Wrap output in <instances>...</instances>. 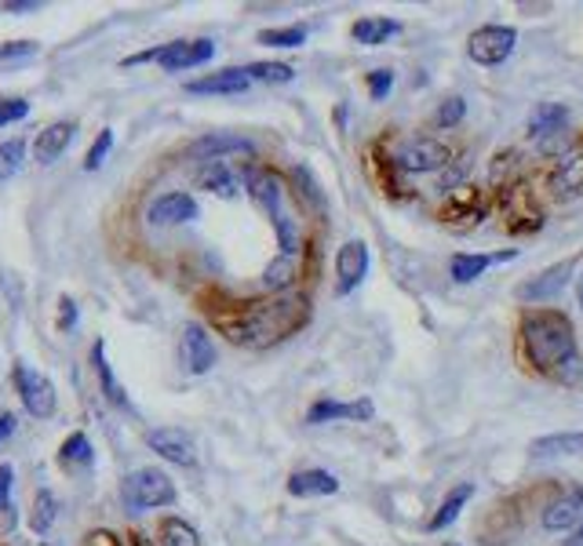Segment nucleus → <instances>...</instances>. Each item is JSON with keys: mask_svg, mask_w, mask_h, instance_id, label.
I'll use <instances>...</instances> for the list:
<instances>
[{"mask_svg": "<svg viewBox=\"0 0 583 546\" xmlns=\"http://www.w3.org/2000/svg\"><path fill=\"white\" fill-rule=\"evenodd\" d=\"M562 132H569V106L562 102H543L537 113L529 117V139L532 142H551Z\"/></svg>", "mask_w": 583, "mask_h": 546, "instance_id": "393cba45", "label": "nucleus"}, {"mask_svg": "<svg viewBox=\"0 0 583 546\" xmlns=\"http://www.w3.org/2000/svg\"><path fill=\"white\" fill-rule=\"evenodd\" d=\"M576 295H580V306H583V277H580V284H576Z\"/></svg>", "mask_w": 583, "mask_h": 546, "instance_id": "8fccbe9b", "label": "nucleus"}, {"mask_svg": "<svg viewBox=\"0 0 583 546\" xmlns=\"http://www.w3.org/2000/svg\"><path fill=\"white\" fill-rule=\"evenodd\" d=\"M110 150H114V132H110V128H102L99 139H95L88 146V153H85V172L102 168V161L110 157Z\"/></svg>", "mask_w": 583, "mask_h": 546, "instance_id": "4c0bfd02", "label": "nucleus"}, {"mask_svg": "<svg viewBox=\"0 0 583 546\" xmlns=\"http://www.w3.org/2000/svg\"><path fill=\"white\" fill-rule=\"evenodd\" d=\"M521 353L526 361L558 386H583V358L576 347V328L562 310L537 306L521 317Z\"/></svg>", "mask_w": 583, "mask_h": 546, "instance_id": "f257e3e1", "label": "nucleus"}, {"mask_svg": "<svg viewBox=\"0 0 583 546\" xmlns=\"http://www.w3.org/2000/svg\"><path fill=\"white\" fill-rule=\"evenodd\" d=\"M398 175H427V172H442L452 164V150L438 139H409L401 146L390 150Z\"/></svg>", "mask_w": 583, "mask_h": 546, "instance_id": "423d86ee", "label": "nucleus"}, {"mask_svg": "<svg viewBox=\"0 0 583 546\" xmlns=\"http://www.w3.org/2000/svg\"><path fill=\"white\" fill-rule=\"evenodd\" d=\"M583 517V484H573L565 489L558 500L543 510V528L547 532H569L573 525H580Z\"/></svg>", "mask_w": 583, "mask_h": 546, "instance_id": "6ab92c4d", "label": "nucleus"}, {"mask_svg": "<svg viewBox=\"0 0 583 546\" xmlns=\"http://www.w3.org/2000/svg\"><path fill=\"white\" fill-rule=\"evenodd\" d=\"M194 183H197V189H208V194H216L223 200H234L237 189H241V175H237L226 161H208L197 168Z\"/></svg>", "mask_w": 583, "mask_h": 546, "instance_id": "b1692460", "label": "nucleus"}, {"mask_svg": "<svg viewBox=\"0 0 583 546\" xmlns=\"http://www.w3.org/2000/svg\"><path fill=\"white\" fill-rule=\"evenodd\" d=\"M241 186H245V194L252 197V205L273 222L281 255H289V259L300 255V227H295V219L284 211V186H281L278 175L267 172V168H256V164H245Z\"/></svg>", "mask_w": 583, "mask_h": 546, "instance_id": "7ed1b4c3", "label": "nucleus"}, {"mask_svg": "<svg viewBox=\"0 0 583 546\" xmlns=\"http://www.w3.org/2000/svg\"><path fill=\"white\" fill-rule=\"evenodd\" d=\"M11 484H15V470L11 462H0V510H11Z\"/></svg>", "mask_w": 583, "mask_h": 546, "instance_id": "79ce46f5", "label": "nucleus"}, {"mask_svg": "<svg viewBox=\"0 0 583 546\" xmlns=\"http://www.w3.org/2000/svg\"><path fill=\"white\" fill-rule=\"evenodd\" d=\"M562 546H583V521H580V525L573 528V536H569Z\"/></svg>", "mask_w": 583, "mask_h": 546, "instance_id": "09e8293b", "label": "nucleus"}, {"mask_svg": "<svg viewBox=\"0 0 583 546\" xmlns=\"http://www.w3.org/2000/svg\"><path fill=\"white\" fill-rule=\"evenodd\" d=\"M30 55H37V44H33V41L0 44V58H30Z\"/></svg>", "mask_w": 583, "mask_h": 546, "instance_id": "37998d69", "label": "nucleus"}, {"mask_svg": "<svg viewBox=\"0 0 583 546\" xmlns=\"http://www.w3.org/2000/svg\"><path fill=\"white\" fill-rule=\"evenodd\" d=\"M183 364L190 375H208L216 368V342H212L208 328L201 320H186L183 325Z\"/></svg>", "mask_w": 583, "mask_h": 546, "instance_id": "2eb2a0df", "label": "nucleus"}, {"mask_svg": "<svg viewBox=\"0 0 583 546\" xmlns=\"http://www.w3.org/2000/svg\"><path fill=\"white\" fill-rule=\"evenodd\" d=\"M30 117V102L26 99H0V128L19 124Z\"/></svg>", "mask_w": 583, "mask_h": 546, "instance_id": "ea45409f", "label": "nucleus"}, {"mask_svg": "<svg viewBox=\"0 0 583 546\" xmlns=\"http://www.w3.org/2000/svg\"><path fill=\"white\" fill-rule=\"evenodd\" d=\"M401 33V22L398 19H384V15H365L350 26V37L365 44V47H379L387 44L390 37H398Z\"/></svg>", "mask_w": 583, "mask_h": 546, "instance_id": "bb28decb", "label": "nucleus"}, {"mask_svg": "<svg viewBox=\"0 0 583 546\" xmlns=\"http://www.w3.org/2000/svg\"><path fill=\"white\" fill-rule=\"evenodd\" d=\"M22 161H26V142H22V139L0 142V183H8L11 175H19Z\"/></svg>", "mask_w": 583, "mask_h": 546, "instance_id": "f704fd0d", "label": "nucleus"}, {"mask_svg": "<svg viewBox=\"0 0 583 546\" xmlns=\"http://www.w3.org/2000/svg\"><path fill=\"white\" fill-rule=\"evenodd\" d=\"M504 216H507V230L510 233H537L547 216L543 208L537 205V194H532L529 186H507V197H504Z\"/></svg>", "mask_w": 583, "mask_h": 546, "instance_id": "9d476101", "label": "nucleus"}, {"mask_svg": "<svg viewBox=\"0 0 583 546\" xmlns=\"http://www.w3.org/2000/svg\"><path fill=\"white\" fill-rule=\"evenodd\" d=\"M180 500L175 481L158 467H139L121 481V503L128 514H142V510H161Z\"/></svg>", "mask_w": 583, "mask_h": 546, "instance_id": "20e7f679", "label": "nucleus"}, {"mask_svg": "<svg viewBox=\"0 0 583 546\" xmlns=\"http://www.w3.org/2000/svg\"><path fill=\"white\" fill-rule=\"evenodd\" d=\"M216 58V41L197 37V41H169L150 52H139L132 58H125V66H142V63H158L169 74H183V69H197Z\"/></svg>", "mask_w": 583, "mask_h": 546, "instance_id": "39448f33", "label": "nucleus"}, {"mask_svg": "<svg viewBox=\"0 0 583 546\" xmlns=\"http://www.w3.org/2000/svg\"><path fill=\"white\" fill-rule=\"evenodd\" d=\"M485 216H489V200L482 197V189H471V186H463L460 194L442 208L445 227H460V230L478 227Z\"/></svg>", "mask_w": 583, "mask_h": 546, "instance_id": "a211bd4d", "label": "nucleus"}, {"mask_svg": "<svg viewBox=\"0 0 583 546\" xmlns=\"http://www.w3.org/2000/svg\"><path fill=\"white\" fill-rule=\"evenodd\" d=\"M390 88H395V74H390V69H373V74H368V95H373L376 102H384Z\"/></svg>", "mask_w": 583, "mask_h": 546, "instance_id": "a19ab883", "label": "nucleus"}, {"mask_svg": "<svg viewBox=\"0 0 583 546\" xmlns=\"http://www.w3.org/2000/svg\"><path fill=\"white\" fill-rule=\"evenodd\" d=\"M216 320L237 347L267 350L311 325V299L303 292H281L270 299L234 306V314H219Z\"/></svg>", "mask_w": 583, "mask_h": 546, "instance_id": "f03ea898", "label": "nucleus"}, {"mask_svg": "<svg viewBox=\"0 0 583 546\" xmlns=\"http://www.w3.org/2000/svg\"><path fill=\"white\" fill-rule=\"evenodd\" d=\"M576 263H580V255L562 259V263L547 266L543 273H537V277H529L526 284H518V299H521V303H537V306L554 303L558 295H562V292L569 288V281H573Z\"/></svg>", "mask_w": 583, "mask_h": 546, "instance_id": "1a4fd4ad", "label": "nucleus"}, {"mask_svg": "<svg viewBox=\"0 0 583 546\" xmlns=\"http://www.w3.org/2000/svg\"><path fill=\"white\" fill-rule=\"evenodd\" d=\"M91 372H95V379H99L102 397L110 401L114 408L132 412V397H128V390L117 383L114 368H110V361H106V342L102 339H95V347H91Z\"/></svg>", "mask_w": 583, "mask_h": 546, "instance_id": "412c9836", "label": "nucleus"}, {"mask_svg": "<svg viewBox=\"0 0 583 546\" xmlns=\"http://www.w3.org/2000/svg\"><path fill=\"white\" fill-rule=\"evenodd\" d=\"M147 445L161 459L175 462V467H197V445H194V437L183 434L180 426H158V430L147 434Z\"/></svg>", "mask_w": 583, "mask_h": 546, "instance_id": "dca6fc26", "label": "nucleus"}, {"mask_svg": "<svg viewBox=\"0 0 583 546\" xmlns=\"http://www.w3.org/2000/svg\"><path fill=\"white\" fill-rule=\"evenodd\" d=\"M58 467L63 470H91L95 467V448H91V441L85 434H69L66 441H63V448H58Z\"/></svg>", "mask_w": 583, "mask_h": 546, "instance_id": "c756f323", "label": "nucleus"}, {"mask_svg": "<svg viewBox=\"0 0 583 546\" xmlns=\"http://www.w3.org/2000/svg\"><path fill=\"white\" fill-rule=\"evenodd\" d=\"M518 47V33L515 26H499V22H493V26H478L467 37V58L474 66H504L510 55H515Z\"/></svg>", "mask_w": 583, "mask_h": 546, "instance_id": "6e6552de", "label": "nucleus"}, {"mask_svg": "<svg viewBox=\"0 0 583 546\" xmlns=\"http://www.w3.org/2000/svg\"><path fill=\"white\" fill-rule=\"evenodd\" d=\"M295 273H300V270H295V259H289V255H278V259H273V263L267 266V273H263V284H267V288L270 292H284V288H289V284L295 281Z\"/></svg>", "mask_w": 583, "mask_h": 546, "instance_id": "473e14b6", "label": "nucleus"}, {"mask_svg": "<svg viewBox=\"0 0 583 546\" xmlns=\"http://www.w3.org/2000/svg\"><path fill=\"white\" fill-rule=\"evenodd\" d=\"M248 88H252V80H248L245 66H230V69H219V74L186 80L190 95H245Z\"/></svg>", "mask_w": 583, "mask_h": 546, "instance_id": "aec40b11", "label": "nucleus"}, {"mask_svg": "<svg viewBox=\"0 0 583 546\" xmlns=\"http://www.w3.org/2000/svg\"><path fill=\"white\" fill-rule=\"evenodd\" d=\"M518 259V248H504V252H456L449 259V277L456 284H474L485 270L504 266Z\"/></svg>", "mask_w": 583, "mask_h": 546, "instance_id": "f3484780", "label": "nucleus"}, {"mask_svg": "<svg viewBox=\"0 0 583 546\" xmlns=\"http://www.w3.org/2000/svg\"><path fill=\"white\" fill-rule=\"evenodd\" d=\"M58 517V500L47 489L33 492V510H30V528L37 532V536H47Z\"/></svg>", "mask_w": 583, "mask_h": 546, "instance_id": "7c9ffc66", "label": "nucleus"}, {"mask_svg": "<svg viewBox=\"0 0 583 546\" xmlns=\"http://www.w3.org/2000/svg\"><path fill=\"white\" fill-rule=\"evenodd\" d=\"M376 415V405L368 397L358 401H332V397H321L314 401L311 408H306V423L311 426H325V423H368Z\"/></svg>", "mask_w": 583, "mask_h": 546, "instance_id": "4468645a", "label": "nucleus"}, {"mask_svg": "<svg viewBox=\"0 0 583 546\" xmlns=\"http://www.w3.org/2000/svg\"><path fill=\"white\" fill-rule=\"evenodd\" d=\"M197 216H201V205L194 200V194H183V189L153 197L147 208L150 227H183V222H194Z\"/></svg>", "mask_w": 583, "mask_h": 546, "instance_id": "ddd939ff", "label": "nucleus"}, {"mask_svg": "<svg viewBox=\"0 0 583 546\" xmlns=\"http://www.w3.org/2000/svg\"><path fill=\"white\" fill-rule=\"evenodd\" d=\"M463 117H467V102H463L460 95H452V99H445L442 106H438L434 124H438V128H456Z\"/></svg>", "mask_w": 583, "mask_h": 546, "instance_id": "58836bf2", "label": "nucleus"}, {"mask_svg": "<svg viewBox=\"0 0 583 546\" xmlns=\"http://www.w3.org/2000/svg\"><path fill=\"white\" fill-rule=\"evenodd\" d=\"M303 41H306V26L259 30V44H267V47H300Z\"/></svg>", "mask_w": 583, "mask_h": 546, "instance_id": "c9c22d12", "label": "nucleus"}, {"mask_svg": "<svg viewBox=\"0 0 583 546\" xmlns=\"http://www.w3.org/2000/svg\"><path fill=\"white\" fill-rule=\"evenodd\" d=\"M186 157L201 164L226 161V157H256V142L234 132H212V135H201L197 142H190Z\"/></svg>", "mask_w": 583, "mask_h": 546, "instance_id": "9b49d317", "label": "nucleus"}, {"mask_svg": "<svg viewBox=\"0 0 583 546\" xmlns=\"http://www.w3.org/2000/svg\"><path fill=\"white\" fill-rule=\"evenodd\" d=\"M11 383H15V394L22 401V408H26L33 419H52L55 408H58V394H55V383L47 379L37 368H26V364H15L11 368Z\"/></svg>", "mask_w": 583, "mask_h": 546, "instance_id": "0eeeda50", "label": "nucleus"}, {"mask_svg": "<svg viewBox=\"0 0 583 546\" xmlns=\"http://www.w3.org/2000/svg\"><path fill=\"white\" fill-rule=\"evenodd\" d=\"M449 546H452V543H449Z\"/></svg>", "mask_w": 583, "mask_h": 546, "instance_id": "3c124183", "label": "nucleus"}, {"mask_svg": "<svg viewBox=\"0 0 583 546\" xmlns=\"http://www.w3.org/2000/svg\"><path fill=\"white\" fill-rule=\"evenodd\" d=\"M583 452V430L573 434H547L529 445L532 459H562V456H580Z\"/></svg>", "mask_w": 583, "mask_h": 546, "instance_id": "cd10ccee", "label": "nucleus"}, {"mask_svg": "<svg viewBox=\"0 0 583 546\" xmlns=\"http://www.w3.org/2000/svg\"><path fill=\"white\" fill-rule=\"evenodd\" d=\"M85 546H121V539H117L114 532L99 528V532H88V536H85Z\"/></svg>", "mask_w": 583, "mask_h": 546, "instance_id": "a18cd8bd", "label": "nucleus"}, {"mask_svg": "<svg viewBox=\"0 0 583 546\" xmlns=\"http://www.w3.org/2000/svg\"><path fill=\"white\" fill-rule=\"evenodd\" d=\"M4 11H15V15H33V11H41L37 0H11V4H4Z\"/></svg>", "mask_w": 583, "mask_h": 546, "instance_id": "49530a36", "label": "nucleus"}, {"mask_svg": "<svg viewBox=\"0 0 583 546\" xmlns=\"http://www.w3.org/2000/svg\"><path fill=\"white\" fill-rule=\"evenodd\" d=\"M292 179H295V186H300V194H303V200L311 205L317 216H325V197H321V186H317V179L306 168H295L292 172Z\"/></svg>", "mask_w": 583, "mask_h": 546, "instance_id": "e433bc0d", "label": "nucleus"}, {"mask_svg": "<svg viewBox=\"0 0 583 546\" xmlns=\"http://www.w3.org/2000/svg\"><path fill=\"white\" fill-rule=\"evenodd\" d=\"M158 546H201L197 528L183 517H164L158 528Z\"/></svg>", "mask_w": 583, "mask_h": 546, "instance_id": "2f4dec72", "label": "nucleus"}, {"mask_svg": "<svg viewBox=\"0 0 583 546\" xmlns=\"http://www.w3.org/2000/svg\"><path fill=\"white\" fill-rule=\"evenodd\" d=\"M248 80H267V85H289V80L295 77V66L289 63H252L245 66Z\"/></svg>", "mask_w": 583, "mask_h": 546, "instance_id": "72a5a7b5", "label": "nucleus"}, {"mask_svg": "<svg viewBox=\"0 0 583 546\" xmlns=\"http://www.w3.org/2000/svg\"><path fill=\"white\" fill-rule=\"evenodd\" d=\"M74 139H77V121L47 124L44 132H37V142H33V157H37V164H55Z\"/></svg>", "mask_w": 583, "mask_h": 546, "instance_id": "4be33fe9", "label": "nucleus"}, {"mask_svg": "<svg viewBox=\"0 0 583 546\" xmlns=\"http://www.w3.org/2000/svg\"><path fill=\"white\" fill-rule=\"evenodd\" d=\"M336 492H339V478L321 467L295 470L289 478V495H295V500H321V495H336Z\"/></svg>", "mask_w": 583, "mask_h": 546, "instance_id": "5701e85b", "label": "nucleus"}, {"mask_svg": "<svg viewBox=\"0 0 583 546\" xmlns=\"http://www.w3.org/2000/svg\"><path fill=\"white\" fill-rule=\"evenodd\" d=\"M551 189L558 197H576L583 194V146L565 153L551 172Z\"/></svg>", "mask_w": 583, "mask_h": 546, "instance_id": "a878e982", "label": "nucleus"}, {"mask_svg": "<svg viewBox=\"0 0 583 546\" xmlns=\"http://www.w3.org/2000/svg\"><path fill=\"white\" fill-rule=\"evenodd\" d=\"M471 495H474V484L471 481H463V484H456L445 500H442V506H438V514L431 517V532H445L449 525H456V517L463 514V506L471 503Z\"/></svg>", "mask_w": 583, "mask_h": 546, "instance_id": "c85d7f7f", "label": "nucleus"}, {"mask_svg": "<svg viewBox=\"0 0 583 546\" xmlns=\"http://www.w3.org/2000/svg\"><path fill=\"white\" fill-rule=\"evenodd\" d=\"M15 426H19L15 415H11V412H0V445H4L11 434H15Z\"/></svg>", "mask_w": 583, "mask_h": 546, "instance_id": "de8ad7c7", "label": "nucleus"}, {"mask_svg": "<svg viewBox=\"0 0 583 546\" xmlns=\"http://www.w3.org/2000/svg\"><path fill=\"white\" fill-rule=\"evenodd\" d=\"M368 266H373V255H368L365 241H347L336 252V295H354L368 277Z\"/></svg>", "mask_w": 583, "mask_h": 546, "instance_id": "f8f14e48", "label": "nucleus"}, {"mask_svg": "<svg viewBox=\"0 0 583 546\" xmlns=\"http://www.w3.org/2000/svg\"><path fill=\"white\" fill-rule=\"evenodd\" d=\"M58 328H63V331H74L77 328V303L74 299L58 303Z\"/></svg>", "mask_w": 583, "mask_h": 546, "instance_id": "c03bdc74", "label": "nucleus"}]
</instances>
